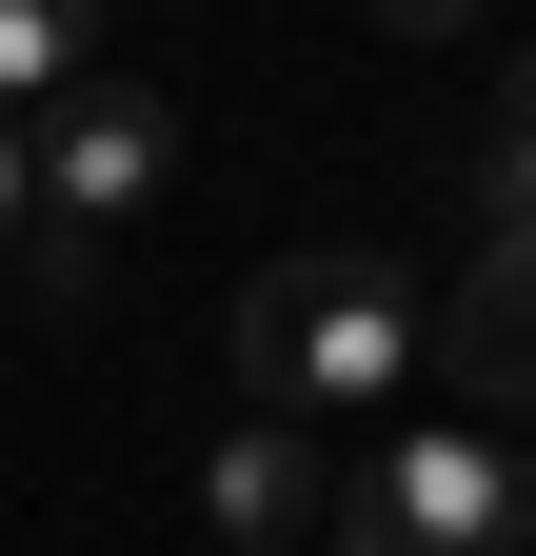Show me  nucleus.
I'll return each instance as SVG.
<instances>
[{
	"mask_svg": "<svg viewBox=\"0 0 536 556\" xmlns=\"http://www.w3.org/2000/svg\"><path fill=\"white\" fill-rule=\"evenodd\" d=\"M21 199H40V160H21V119H0V239H21Z\"/></svg>",
	"mask_w": 536,
	"mask_h": 556,
	"instance_id": "nucleus-9",
	"label": "nucleus"
},
{
	"mask_svg": "<svg viewBox=\"0 0 536 556\" xmlns=\"http://www.w3.org/2000/svg\"><path fill=\"white\" fill-rule=\"evenodd\" d=\"M339 556H536V457L437 417V438H378L339 477Z\"/></svg>",
	"mask_w": 536,
	"mask_h": 556,
	"instance_id": "nucleus-2",
	"label": "nucleus"
},
{
	"mask_svg": "<svg viewBox=\"0 0 536 556\" xmlns=\"http://www.w3.org/2000/svg\"><path fill=\"white\" fill-rule=\"evenodd\" d=\"M21 160H40V219L100 258V239L179 179V119H159V80H119V60H100V80H60V119L21 139Z\"/></svg>",
	"mask_w": 536,
	"mask_h": 556,
	"instance_id": "nucleus-3",
	"label": "nucleus"
},
{
	"mask_svg": "<svg viewBox=\"0 0 536 556\" xmlns=\"http://www.w3.org/2000/svg\"><path fill=\"white\" fill-rule=\"evenodd\" d=\"M378 21H397V40H457V21H497V0H378Z\"/></svg>",
	"mask_w": 536,
	"mask_h": 556,
	"instance_id": "nucleus-8",
	"label": "nucleus"
},
{
	"mask_svg": "<svg viewBox=\"0 0 536 556\" xmlns=\"http://www.w3.org/2000/svg\"><path fill=\"white\" fill-rule=\"evenodd\" d=\"M199 517H219V556H298V536H339V477H318V438L239 417V438L199 457Z\"/></svg>",
	"mask_w": 536,
	"mask_h": 556,
	"instance_id": "nucleus-4",
	"label": "nucleus"
},
{
	"mask_svg": "<svg viewBox=\"0 0 536 556\" xmlns=\"http://www.w3.org/2000/svg\"><path fill=\"white\" fill-rule=\"evenodd\" d=\"M418 358H457V397H536V239L457 258V318L418 338Z\"/></svg>",
	"mask_w": 536,
	"mask_h": 556,
	"instance_id": "nucleus-5",
	"label": "nucleus"
},
{
	"mask_svg": "<svg viewBox=\"0 0 536 556\" xmlns=\"http://www.w3.org/2000/svg\"><path fill=\"white\" fill-rule=\"evenodd\" d=\"M60 80H100V0H0V119Z\"/></svg>",
	"mask_w": 536,
	"mask_h": 556,
	"instance_id": "nucleus-6",
	"label": "nucleus"
},
{
	"mask_svg": "<svg viewBox=\"0 0 536 556\" xmlns=\"http://www.w3.org/2000/svg\"><path fill=\"white\" fill-rule=\"evenodd\" d=\"M418 278L397 258H279L239 299V397L279 417V438H358V417H397V378H418Z\"/></svg>",
	"mask_w": 536,
	"mask_h": 556,
	"instance_id": "nucleus-1",
	"label": "nucleus"
},
{
	"mask_svg": "<svg viewBox=\"0 0 536 556\" xmlns=\"http://www.w3.org/2000/svg\"><path fill=\"white\" fill-rule=\"evenodd\" d=\"M477 239H536V40L497 80V139H477Z\"/></svg>",
	"mask_w": 536,
	"mask_h": 556,
	"instance_id": "nucleus-7",
	"label": "nucleus"
}]
</instances>
